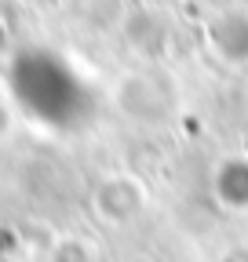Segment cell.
I'll list each match as a JSON object with an SVG mask.
<instances>
[{
    "label": "cell",
    "instance_id": "cell-1",
    "mask_svg": "<svg viewBox=\"0 0 248 262\" xmlns=\"http://www.w3.org/2000/svg\"><path fill=\"white\" fill-rule=\"evenodd\" d=\"M117 106L128 124L146 127V131H161L179 117V88L168 77L139 73L117 91Z\"/></svg>",
    "mask_w": 248,
    "mask_h": 262
},
{
    "label": "cell",
    "instance_id": "cell-2",
    "mask_svg": "<svg viewBox=\"0 0 248 262\" xmlns=\"http://www.w3.org/2000/svg\"><path fill=\"white\" fill-rule=\"evenodd\" d=\"M146 208H150V189H146V182L139 175L120 171V175L102 179L99 189H95V211L110 226H128Z\"/></svg>",
    "mask_w": 248,
    "mask_h": 262
},
{
    "label": "cell",
    "instance_id": "cell-3",
    "mask_svg": "<svg viewBox=\"0 0 248 262\" xmlns=\"http://www.w3.org/2000/svg\"><path fill=\"white\" fill-rule=\"evenodd\" d=\"M215 193L226 211H248V160L230 157L223 160L219 175H215Z\"/></svg>",
    "mask_w": 248,
    "mask_h": 262
}]
</instances>
